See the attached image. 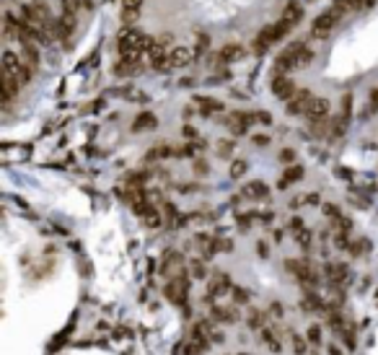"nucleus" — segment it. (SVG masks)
<instances>
[{
	"label": "nucleus",
	"mask_w": 378,
	"mask_h": 355,
	"mask_svg": "<svg viewBox=\"0 0 378 355\" xmlns=\"http://www.w3.org/2000/svg\"><path fill=\"white\" fill-rule=\"evenodd\" d=\"M295 91H298V88H295V83L290 80V76H285V73H277V76L272 78V94H275V96H280V99H285V101H287V99H290Z\"/></svg>",
	"instance_id": "nucleus-10"
},
{
	"label": "nucleus",
	"mask_w": 378,
	"mask_h": 355,
	"mask_svg": "<svg viewBox=\"0 0 378 355\" xmlns=\"http://www.w3.org/2000/svg\"><path fill=\"white\" fill-rule=\"evenodd\" d=\"M132 130H135V132H142V130H156V117H153L150 112H142V114H138V120H135Z\"/></svg>",
	"instance_id": "nucleus-22"
},
{
	"label": "nucleus",
	"mask_w": 378,
	"mask_h": 355,
	"mask_svg": "<svg viewBox=\"0 0 378 355\" xmlns=\"http://www.w3.org/2000/svg\"><path fill=\"white\" fill-rule=\"evenodd\" d=\"M150 44V36L140 34L138 29H132V26H124L117 36V50H119V57H135L140 60V54H145Z\"/></svg>",
	"instance_id": "nucleus-1"
},
{
	"label": "nucleus",
	"mask_w": 378,
	"mask_h": 355,
	"mask_svg": "<svg viewBox=\"0 0 378 355\" xmlns=\"http://www.w3.org/2000/svg\"><path fill=\"white\" fill-rule=\"evenodd\" d=\"M257 120H259V122H267V125H269V122H272V117H269L267 112H259V114H257Z\"/></svg>",
	"instance_id": "nucleus-44"
},
{
	"label": "nucleus",
	"mask_w": 378,
	"mask_h": 355,
	"mask_svg": "<svg viewBox=\"0 0 378 355\" xmlns=\"http://www.w3.org/2000/svg\"><path fill=\"white\" fill-rule=\"evenodd\" d=\"M272 311H275V314H272L275 319H280V316H283V306H280V304H272Z\"/></svg>",
	"instance_id": "nucleus-45"
},
{
	"label": "nucleus",
	"mask_w": 378,
	"mask_h": 355,
	"mask_svg": "<svg viewBox=\"0 0 378 355\" xmlns=\"http://www.w3.org/2000/svg\"><path fill=\"white\" fill-rule=\"evenodd\" d=\"M55 31H57V39L70 42V36H73V31H75V11H65V8H62Z\"/></svg>",
	"instance_id": "nucleus-9"
},
{
	"label": "nucleus",
	"mask_w": 378,
	"mask_h": 355,
	"mask_svg": "<svg viewBox=\"0 0 378 355\" xmlns=\"http://www.w3.org/2000/svg\"><path fill=\"white\" fill-rule=\"evenodd\" d=\"M246 54V47L244 44H238V42H233V44H226V47L220 50V62H236L241 60Z\"/></svg>",
	"instance_id": "nucleus-12"
},
{
	"label": "nucleus",
	"mask_w": 378,
	"mask_h": 355,
	"mask_svg": "<svg viewBox=\"0 0 378 355\" xmlns=\"http://www.w3.org/2000/svg\"><path fill=\"white\" fill-rule=\"evenodd\" d=\"M194 104H200V112L208 117V114H218L223 112V104L218 101V99H210V96H197Z\"/></svg>",
	"instance_id": "nucleus-16"
},
{
	"label": "nucleus",
	"mask_w": 378,
	"mask_h": 355,
	"mask_svg": "<svg viewBox=\"0 0 378 355\" xmlns=\"http://www.w3.org/2000/svg\"><path fill=\"white\" fill-rule=\"evenodd\" d=\"M233 301H236V304H249V290L233 288Z\"/></svg>",
	"instance_id": "nucleus-34"
},
{
	"label": "nucleus",
	"mask_w": 378,
	"mask_h": 355,
	"mask_svg": "<svg viewBox=\"0 0 378 355\" xmlns=\"http://www.w3.org/2000/svg\"><path fill=\"white\" fill-rule=\"evenodd\" d=\"M303 179V166H298V163H293V166H287L285 169V174H283V179H280V189H285L287 184H295V181H301Z\"/></svg>",
	"instance_id": "nucleus-18"
},
{
	"label": "nucleus",
	"mask_w": 378,
	"mask_h": 355,
	"mask_svg": "<svg viewBox=\"0 0 378 355\" xmlns=\"http://www.w3.org/2000/svg\"><path fill=\"white\" fill-rule=\"evenodd\" d=\"M376 3V0H350V5H353V11H368Z\"/></svg>",
	"instance_id": "nucleus-35"
},
{
	"label": "nucleus",
	"mask_w": 378,
	"mask_h": 355,
	"mask_svg": "<svg viewBox=\"0 0 378 355\" xmlns=\"http://www.w3.org/2000/svg\"><path fill=\"white\" fill-rule=\"evenodd\" d=\"M244 195L251 197V200H264V197H269V187L264 184V181H251Z\"/></svg>",
	"instance_id": "nucleus-23"
},
{
	"label": "nucleus",
	"mask_w": 378,
	"mask_h": 355,
	"mask_svg": "<svg viewBox=\"0 0 378 355\" xmlns=\"http://www.w3.org/2000/svg\"><path fill=\"white\" fill-rule=\"evenodd\" d=\"M161 272L168 278H176V275H184V259H182V254L179 252H166L164 254V262H161Z\"/></svg>",
	"instance_id": "nucleus-8"
},
{
	"label": "nucleus",
	"mask_w": 378,
	"mask_h": 355,
	"mask_svg": "<svg viewBox=\"0 0 378 355\" xmlns=\"http://www.w3.org/2000/svg\"><path fill=\"white\" fill-rule=\"evenodd\" d=\"M184 138H197V130H194V127H189V125H184Z\"/></svg>",
	"instance_id": "nucleus-40"
},
{
	"label": "nucleus",
	"mask_w": 378,
	"mask_h": 355,
	"mask_svg": "<svg viewBox=\"0 0 378 355\" xmlns=\"http://www.w3.org/2000/svg\"><path fill=\"white\" fill-rule=\"evenodd\" d=\"M257 252H259V257H267V244L259 241V244H257Z\"/></svg>",
	"instance_id": "nucleus-43"
},
{
	"label": "nucleus",
	"mask_w": 378,
	"mask_h": 355,
	"mask_svg": "<svg viewBox=\"0 0 378 355\" xmlns=\"http://www.w3.org/2000/svg\"><path fill=\"white\" fill-rule=\"evenodd\" d=\"M187 293H189V278L176 275L166 283V298L176 306H187Z\"/></svg>",
	"instance_id": "nucleus-5"
},
{
	"label": "nucleus",
	"mask_w": 378,
	"mask_h": 355,
	"mask_svg": "<svg viewBox=\"0 0 378 355\" xmlns=\"http://www.w3.org/2000/svg\"><path fill=\"white\" fill-rule=\"evenodd\" d=\"M205 350H208L205 345L194 342V340H189V342H187V348H184V355H200V353H205Z\"/></svg>",
	"instance_id": "nucleus-31"
},
{
	"label": "nucleus",
	"mask_w": 378,
	"mask_h": 355,
	"mask_svg": "<svg viewBox=\"0 0 378 355\" xmlns=\"http://www.w3.org/2000/svg\"><path fill=\"white\" fill-rule=\"evenodd\" d=\"M339 21H342V13H337L334 8H329L327 13H321L316 21L311 24V36H313V39H324V36H329L331 31L337 29Z\"/></svg>",
	"instance_id": "nucleus-4"
},
{
	"label": "nucleus",
	"mask_w": 378,
	"mask_h": 355,
	"mask_svg": "<svg viewBox=\"0 0 378 355\" xmlns=\"http://www.w3.org/2000/svg\"><path fill=\"white\" fill-rule=\"evenodd\" d=\"M293 236H295V241H298V244H301L303 249H308V247H311V239H313V236H311V231L306 228V226H303L301 231H295Z\"/></svg>",
	"instance_id": "nucleus-26"
},
{
	"label": "nucleus",
	"mask_w": 378,
	"mask_h": 355,
	"mask_svg": "<svg viewBox=\"0 0 378 355\" xmlns=\"http://www.w3.org/2000/svg\"><path fill=\"white\" fill-rule=\"evenodd\" d=\"M210 342H223V332L220 330H213L210 332Z\"/></svg>",
	"instance_id": "nucleus-39"
},
{
	"label": "nucleus",
	"mask_w": 378,
	"mask_h": 355,
	"mask_svg": "<svg viewBox=\"0 0 378 355\" xmlns=\"http://www.w3.org/2000/svg\"><path fill=\"white\" fill-rule=\"evenodd\" d=\"M233 148H236V143H233V140H220L218 143V156L220 158H231L233 156Z\"/></svg>",
	"instance_id": "nucleus-28"
},
{
	"label": "nucleus",
	"mask_w": 378,
	"mask_h": 355,
	"mask_svg": "<svg viewBox=\"0 0 378 355\" xmlns=\"http://www.w3.org/2000/svg\"><path fill=\"white\" fill-rule=\"evenodd\" d=\"M192 57H194L192 50L176 47L174 52H171V65H174V68H184V65H189V62H192Z\"/></svg>",
	"instance_id": "nucleus-19"
},
{
	"label": "nucleus",
	"mask_w": 378,
	"mask_h": 355,
	"mask_svg": "<svg viewBox=\"0 0 378 355\" xmlns=\"http://www.w3.org/2000/svg\"><path fill=\"white\" fill-rule=\"evenodd\" d=\"M313 99H316V96H313L311 94V91H295V94L290 96V99H287V114H308V109H311V104H313Z\"/></svg>",
	"instance_id": "nucleus-6"
},
{
	"label": "nucleus",
	"mask_w": 378,
	"mask_h": 355,
	"mask_svg": "<svg viewBox=\"0 0 378 355\" xmlns=\"http://www.w3.org/2000/svg\"><path fill=\"white\" fill-rule=\"evenodd\" d=\"M329 355H342V350L337 348V345H329Z\"/></svg>",
	"instance_id": "nucleus-46"
},
{
	"label": "nucleus",
	"mask_w": 378,
	"mask_h": 355,
	"mask_svg": "<svg viewBox=\"0 0 378 355\" xmlns=\"http://www.w3.org/2000/svg\"><path fill=\"white\" fill-rule=\"evenodd\" d=\"M194 171H197V174H208V166H205L202 161H197L194 163Z\"/></svg>",
	"instance_id": "nucleus-41"
},
{
	"label": "nucleus",
	"mask_w": 378,
	"mask_h": 355,
	"mask_svg": "<svg viewBox=\"0 0 378 355\" xmlns=\"http://www.w3.org/2000/svg\"><path fill=\"white\" fill-rule=\"evenodd\" d=\"M313 57H316V52L306 47V42H295L275 60V70L277 73H290L295 68H303L306 62H311Z\"/></svg>",
	"instance_id": "nucleus-2"
},
{
	"label": "nucleus",
	"mask_w": 378,
	"mask_h": 355,
	"mask_svg": "<svg viewBox=\"0 0 378 355\" xmlns=\"http://www.w3.org/2000/svg\"><path fill=\"white\" fill-rule=\"evenodd\" d=\"M21 91V83L16 78H5L3 76V104H11L13 101V96Z\"/></svg>",
	"instance_id": "nucleus-20"
},
{
	"label": "nucleus",
	"mask_w": 378,
	"mask_h": 355,
	"mask_svg": "<svg viewBox=\"0 0 378 355\" xmlns=\"http://www.w3.org/2000/svg\"><path fill=\"white\" fill-rule=\"evenodd\" d=\"M327 114H329V101H327V99H313V104H311V109H308V114H306V117H308L311 122H321Z\"/></svg>",
	"instance_id": "nucleus-15"
},
{
	"label": "nucleus",
	"mask_w": 378,
	"mask_h": 355,
	"mask_svg": "<svg viewBox=\"0 0 378 355\" xmlns=\"http://www.w3.org/2000/svg\"><path fill=\"white\" fill-rule=\"evenodd\" d=\"M293 21H287V18H280L277 24H272V26H267V29H262L259 31V36L254 39V52H264V50H269L275 42H280L283 36L293 29Z\"/></svg>",
	"instance_id": "nucleus-3"
},
{
	"label": "nucleus",
	"mask_w": 378,
	"mask_h": 355,
	"mask_svg": "<svg viewBox=\"0 0 378 355\" xmlns=\"http://www.w3.org/2000/svg\"><path fill=\"white\" fill-rule=\"evenodd\" d=\"M246 174V163L244 161H233V166H231V177L233 179H238V177H244Z\"/></svg>",
	"instance_id": "nucleus-32"
},
{
	"label": "nucleus",
	"mask_w": 378,
	"mask_h": 355,
	"mask_svg": "<svg viewBox=\"0 0 378 355\" xmlns=\"http://www.w3.org/2000/svg\"><path fill=\"white\" fill-rule=\"evenodd\" d=\"M280 161H285V163H293V161H295V151H290V148H285V151L280 153Z\"/></svg>",
	"instance_id": "nucleus-38"
},
{
	"label": "nucleus",
	"mask_w": 378,
	"mask_h": 355,
	"mask_svg": "<svg viewBox=\"0 0 378 355\" xmlns=\"http://www.w3.org/2000/svg\"><path fill=\"white\" fill-rule=\"evenodd\" d=\"M301 13H303L301 3H298V0H293V3L285 8V16H283V18H287V21H293V24H298V21H301Z\"/></svg>",
	"instance_id": "nucleus-25"
},
{
	"label": "nucleus",
	"mask_w": 378,
	"mask_h": 355,
	"mask_svg": "<svg viewBox=\"0 0 378 355\" xmlns=\"http://www.w3.org/2000/svg\"><path fill=\"white\" fill-rule=\"evenodd\" d=\"M267 316H269V314H264L262 308H251V311H249V316H246V322H249V327H251V330H262V327H264V322H267Z\"/></svg>",
	"instance_id": "nucleus-24"
},
{
	"label": "nucleus",
	"mask_w": 378,
	"mask_h": 355,
	"mask_svg": "<svg viewBox=\"0 0 378 355\" xmlns=\"http://www.w3.org/2000/svg\"><path fill=\"white\" fill-rule=\"evenodd\" d=\"M327 278L331 285H345L347 283V267L345 265H327Z\"/></svg>",
	"instance_id": "nucleus-17"
},
{
	"label": "nucleus",
	"mask_w": 378,
	"mask_h": 355,
	"mask_svg": "<svg viewBox=\"0 0 378 355\" xmlns=\"http://www.w3.org/2000/svg\"><path fill=\"white\" fill-rule=\"evenodd\" d=\"M238 355H249V353H238Z\"/></svg>",
	"instance_id": "nucleus-47"
},
{
	"label": "nucleus",
	"mask_w": 378,
	"mask_h": 355,
	"mask_svg": "<svg viewBox=\"0 0 378 355\" xmlns=\"http://www.w3.org/2000/svg\"><path fill=\"white\" fill-rule=\"evenodd\" d=\"M197 151H200V145H197V143H184L182 148L176 151V156H187V158H192Z\"/></svg>",
	"instance_id": "nucleus-30"
},
{
	"label": "nucleus",
	"mask_w": 378,
	"mask_h": 355,
	"mask_svg": "<svg viewBox=\"0 0 378 355\" xmlns=\"http://www.w3.org/2000/svg\"><path fill=\"white\" fill-rule=\"evenodd\" d=\"M210 319L213 322H238L241 316H238V308H220V306H213V311H210Z\"/></svg>",
	"instance_id": "nucleus-14"
},
{
	"label": "nucleus",
	"mask_w": 378,
	"mask_h": 355,
	"mask_svg": "<svg viewBox=\"0 0 378 355\" xmlns=\"http://www.w3.org/2000/svg\"><path fill=\"white\" fill-rule=\"evenodd\" d=\"M290 345H293V353L295 355H306V340L301 337V334L290 332Z\"/></svg>",
	"instance_id": "nucleus-29"
},
{
	"label": "nucleus",
	"mask_w": 378,
	"mask_h": 355,
	"mask_svg": "<svg viewBox=\"0 0 378 355\" xmlns=\"http://www.w3.org/2000/svg\"><path fill=\"white\" fill-rule=\"evenodd\" d=\"M254 143H257V145H267L269 138H267V135H254Z\"/></svg>",
	"instance_id": "nucleus-42"
},
{
	"label": "nucleus",
	"mask_w": 378,
	"mask_h": 355,
	"mask_svg": "<svg viewBox=\"0 0 378 355\" xmlns=\"http://www.w3.org/2000/svg\"><path fill=\"white\" fill-rule=\"evenodd\" d=\"M306 334H308V340H311L313 345H319V342H321V327H319V324H311Z\"/></svg>",
	"instance_id": "nucleus-33"
},
{
	"label": "nucleus",
	"mask_w": 378,
	"mask_h": 355,
	"mask_svg": "<svg viewBox=\"0 0 378 355\" xmlns=\"http://www.w3.org/2000/svg\"><path fill=\"white\" fill-rule=\"evenodd\" d=\"M140 70V60H135V57H119L117 60V65H114V73L117 76H135V73Z\"/></svg>",
	"instance_id": "nucleus-13"
},
{
	"label": "nucleus",
	"mask_w": 378,
	"mask_h": 355,
	"mask_svg": "<svg viewBox=\"0 0 378 355\" xmlns=\"http://www.w3.org/2000/svg\"><path fill=\"white\" fill-rule=\"evenodd\" d=\"M324 215L331 218V221H337V218H342V213H339V207H337V205H324Z\"/></svg>",
	"instance_id": "nucleus-36"
},
{
	"label": "nucleus",
	"mask_w": 378,
	"mask_h": 355,
	"mask_svg": "<svg viewBox=\"0 0 378 355\" xmlns=\"http://www.w3.org/2000/svg\"><path fill=\"white\" fill-rule=\"evenodd\" d=\"M301 308H303V311H321L324 304H321V298L313 293V290H306L303 301H301Z\"/></svg>",
	"instance_id": "nucleus-21"
},
{
	"label": "nucleus",
	"mask_w": 378,
	"mask_h": 355,
	"mask_svg": "<svg viewBox=\"0 0 378 355\" xmlns=\"http://www.w3.org/2000/svg\"><path fill=\"white\" fill-rule=\"evenodd\" d=\"M140 11H142V0H122V24L132 26Z\"/></svg>",
	"instance_id": "nucleus-11"
},
{
	"label": "nucleus",
	"mask_w": 378,
	"mask_h": 355,
	"mask_svg": "<svg viewBox=\"0 0 378 355\" xmlns=\"http://www.w3.org/2000/svg\"><path fill=\"white\" fill-rule=\"evenodd\" d=\"M142 221H145L148 228H158V226H161V215H158L156 207H150V210H148L145 215H142Z\"/></svg>",
	"instance_id": "nucleus-27"
},
{
	"label": "nucleus",
	"mask_w": 378,
	"mask_h": 355,
	"mask_svg": "<svg viewBox=\"0 0 378 355\" xmlns=\"http://www.w3.org/2000/svg\"><path fill=\"white\" fill-rule=\"evenodd\" d=\"M254 122H257V114H246V112H231L226 120V125L231 127L233 135H244Z\"/></svg>",
	"instance_id": "nucleus-7"
},
{
	"label": "nucleus",
	"mask_w": 378,
	"mask_h": 355,
	"mask_svg": "<svg viewBox=\"0 0 378 355\" xmlns=\"http://www.w3.org/2000/svg\"><path fill=\"white\" fill-rule=\"evenodd\" d=\"M192 275H194V278H208V272H205V265H202V262H192Z\"/></svg>",
	"instance_id": "nucleus-37"
}]
</instances>
